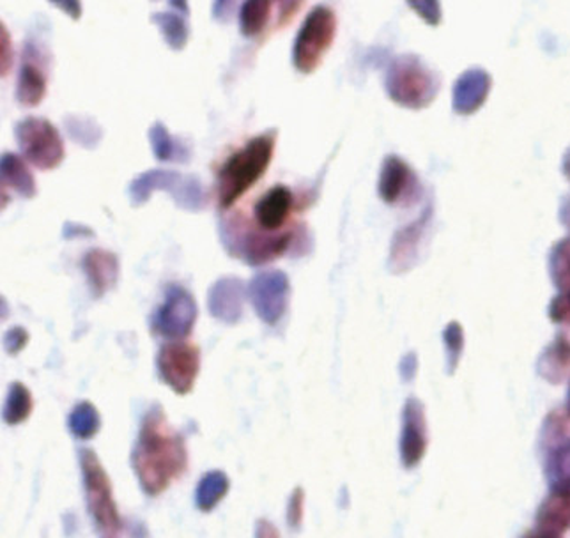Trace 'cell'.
<instances>
[{"label": "cell", "mask_w": 570, "mask_h": 538, "mask_svg": "<svg viewBox=\"0 0 570 538\" xmlns=\"http://www.w3.org/2000/svg\"><path fill=\"white\" fill-rule=\"evenodd\" d=\"M131 462L146 495H164L188 468V447L165 414L161 405H153L140 423Z\"/></svg>", "instance_id": "1"}, {"label": "cell", "mask_w": 570, "mask_h": 538, "mask_svg": "<svg viewBox=\"0 0 570 538\" xmlns=\"http://www.w3.org/2000/svg\"><path fill=\"white\" fill-rule=\"evenodd\" d=\"M275 146L277 129H268L227 156L216 173V195L222 209L233 206L266 174Z\"/></svg>", "instance_id": "2"}, {"label": "cell", "mask_w": 570, "mask_h": 538, "mask_svg": "<svg viewBox=\"0 0 570 538\" xmlns=\"http://www.w3.org/2000/svg\"><path fill=\"white\" fill-rule=\"evenodd\" d=\"M441 80L434 69L415 53H402L386 69L385 89L393 104L410 110H422L434 104Z\"/></svg>", "instance_id": "3"}, {"label": "cell", "mask_w": 570, "mask_h": 538, "mask_svg": "<svg viewBox=\"0 0 570 538\" xmlns=\"http://www.w3.org/2000/svg\"><path fill=\"white\" fill-rule=\"evenodd\" d=\"M337 35V14L330 6L317 4L308 11L293 45V65L299 74H314L332 48Z\"/></svg>", "instance_id": "4"}, {"label": "cell", "mask_w": 570, "mask_h": 538, "mask_svg": "<svg viewBox=\"0 0 570 538\" xmlns=\"http://www.w3.org/2000/svg\"><path fill=\"white\" fill-rule=\"evenodd\" d=\"M83 487H86L87 507L101 534L116 535L121 531L122 519L114 500L112 483L108 478L100 457L92 450H80Z\"/></svg>", "instance_id": "5"}, {"label": "cell", "mask_w": 570, "mask_h": 538, "mask_svg": "<svg viewBox=\"0 0 570 538\" xmlns=\"http://www.w3.org/2000/svg\"><path fill=\"white\" fill-rule=\"evenodd\" d=\"M167 190L173 194L174 200L188 212H199L206 204V194L203 190V183L199 177L183 176L169 168H151L140 173L130 183V198L134 206H140L151 197L153 192Z\"/></svg>", "instance_id": "6"}, {"label": "cell", "mask_w": 570, "mask_h": 538, "mask_svg": "<svg viewBox=\"0 0 570 538\" xmlns=\"http://www.w3.org/2000/svg\"><path fill=\"white\" fill-rule=\"evenodd\" d=\"M14 134L23 156L36 167L50 170L65 159V140L56 125L45 117H23L17 123Z\"/></svg>", "instance_id": "7"}, {"label": "cell", "mask_w": 570, "mask_h": 538, "mask_svg": "<svg viewBox=\"0 0 570 538\" xmlns=\"http://www.w3.org/2000/svg\"><path fill=\"white\" fill-rule=\"evenodd\" d=\"M199 306L194 294L181 284L165 287L164 303L151 315V330L169 341H181L190 335Z\"/></svg>", "instance_id": "8"}, {"label": "cell", "mask_w": 570, "mask_h": 538, "mask_svg": "<svg viewBox=\"0 0 570 538\" xmlns=\"http://www.w3.org/2000/svg\"><path fill=\"white\" fill-rule=\"evenodd\" d=\"M156 366L161 381L179 395L194 390L200 372V349L194 342L167 341L156 356Z\"/></svg>", "instance_id": "9"}, {"label": "cell", "mask_w": 570, "mask_h": 538, "mask_svg": "<svg viewBox=\"0 0 570 538\" xmlns=\"http://www.w3.org/2000/svg\"><path fill=\"white\" fill-rule=\"evenodd\" d=\"M247 294L255 314L264 323L275 326L289 309V276L282 270H263L255 273L254 278L248 282Z\"/></svg>", "instance_id": "10"}, {"label": "cell", "mask_w": 570, "mask_h": 538, "mask_svg": "<svg viewBox=\"0 0 570 538\" xmlns=\"http://www.w3.org/2000/svg\"><path fill=\"white\" fill-rule=\"evenodd\" d=\"M432 213V206L425 207L416 221L393 234L389 254V270L393 275L411 272L419 264L425 239L431 233Z\"/></svg>", "instance_id": "11"}, {"label": "cell", "mask_w": 570, "mask_h": 538, "mask_svg": "<svg viewBox=\"0 0 570 538\" xmlns=\"http://www.w3.org/2000/svg\"><path fill=\"white\" fill-rule=\"evenodd\" d=\"M377 192L390 206L413 204L420 195L419 177L401 156L389 155L381 164Z\"/></svg>", "instance_id": "12"}, {"label": "cell", "mask_w": 570, "mask_h": 538, "mask_svg": "<svg viewBox=\"0 0 570 538\" xmlns=\"http://www.w3.org/2000/svg\"><path fill=\"white\" fill-rule=\"evenodd\" d=\"M428 447V417H425L424 402L410 397L402 410L401 444H399L404 468L413 470L424 461Z\"/></svg>", "instance_id": "13"}, {"label": "cell", "mask_w": 570, "mask_h": 538, "mask_svg": "<svg viewBox=\"0 0 570 538\" xmlns=\"http://www.w3.org/2000/svg\"><path fill=\"white\" fill-rule=\"evenodd\" d=\"M47 53L36 41L23 47L22 66L17 80V98L26 107H36L47 95Z\"/></svg>", "instance_id": "14"}, {"label": "cell", "mask_w": 570, "mask_h": 538, "mask_svg": "<svg viewBox=\"0 0 570 538\" xmlns=\"http://www.w3.org/2000/svg\"><path fill=\"white\" fill-rule=\"evenodd\" d=\"M294 237L296 234L293 231L269 234L264 233L261 228H255V231H248L238 236V242L233 243L230 252L239 254L238 257L245 258L252 266H259V264L269 263L273 258L282 257L285 252L289 251Z\"/></svg>", "instance_id": "15"}, {"label": "cell", "mask_w": 570, "mask_h": 538, "mask_svg": "<svg viewBox=\"0 0 570 538\" xmlns=\"http://www.w3.org/2000/svg\"><path fill=\"white\" fill-rule=\"evenodd\" d=\"M294 204H296V197H294L289 186H272V188L255 203V225H257V228H261V231H264V233L269 234L289 231V228H285V225H287L291 215H293Z\"/></svg>", "instance_id": "16"}, {"label": "cell", "mask_w": 570, "mask_h": 538, "mask_svg": "<svg viewBox=\"0 0 570 538\" xmlns=\"http://www.w3.org/2000/svg\"><path fill=\"white\" fill-rule=\"evenodd\" d=\"M493 89V78L488 69L473 66L459 75L452 91V108L459 116H473L484 107L489 92Z\"/></svg>", "instance_id": "17"}, {"label": "cell", "mask_w": 570, "mask_h": 538, "mask_svg": "<svg viewBox=\"0 0 570 538\" xmlns=\"http://www.w3.org/2000/svg\"><path fill=\"white\" fill-rule=\"evenodd\" d=\"M247 285L238 276H222L208 291V311L225 324H236L243 315Z\"/></svg>", "instance_id": "18"}, {"label": "cell", "mask_w": 570, "mask_h": 538, "mask_svg": "<svg viewBox=\"0 0 570 538\" xmlns=\"http://www.w3.org/2000/svg\"><path fill=\"white\" fill-rule=\"evenodd\" d=\"M82 270L95 297H101L119 278V258L107 248H91L83 254Z\"/></svg>", "instance_id": "19"}, {"label": "cell", "mask_w": 570, "mask_h": 538, "mask_svg": "<svg viewBox=\"0 0 570 538\" xmlns=\"http://www.w3.org/2000/svg\"><path fill=\"white\" fill-rule=\"evenodd\" d=\"M537 528L562 535L570 528V486L551 489L537 510Z\"/></svg>", "instance_id": "20"}, {"label": "cell", "mask_w": 570, "mask_h": 538, "mask_svg": "<svg viewBox=\"0 0 570 538\" xmlns=\"http://www.w3.org/2000/svg\"><path fill=\"white\" fill-rule=\"evenodd\" d=\"M537 374L551 384H560L570 374V339L558 335L551 344L546 345L537 360Z\"/></svg>", "instance_id": "21"}, {"label": "cell", "mask_w": 570, "mask_h": 538, "mask_svg": "<svg viewBox=\"0 0 570 538\" xmlns=\"http://www.w3.org/2000/svg\"><path fill=\"white\" fill-rule=\"evenodd\" d=\"M0 174H2V186L13 188L18 194L26 198H32L36 195V177L31 173L29 165L23 158L14 153H2L0 158Z\"/></svg>", "instance_id": "22"}, {"label": "cell", "mask_w": 570, "mask_h": 538, "mask_svg": "<svg viewBox=\"0 0 570 538\" xmlns=\"http://www.w3.org/2000/svg\"><path fill=\"white\" fill-rule=\"evenodd\" d=\"M147 137H149L156 159H160V162H181V164L190 159L188 146L181 143L179 138L170 135L164 123H153L151 128L147 131Z\"/></svg>", "instance_id": "23"}, {"label": "cell", "mask_w": 570, "mask_h": 538, "mask_svg": "<svg viewBox=\"0 0 570 538\" xmlns=\"http://www.w3.org/2000/svg\"><path fill=\"white\" fill-rule=\"evenodd\" d=\"M230 491V478L220 470H213L200 478L197 491H195V503L203 512H213L225 496Z\"/></svg>", "instance_id": "24"}, {"label": "cell", "mask_w": 570, "mask_h": 538, "mask_svg": "<svg viewBox=\"0 0 570 538\" xmlns=\"http://www.w3.org/2000/svg\"><path fill=\"white\" fill-rule=\"evenodd\" d=\"M546 478L549 487L570 486V436L566 440L549 444L546 456Z\"/></svg>", "instance_id": "25"}, {"label": "cell", "mask_w": 570, "mask_h": 538, "mask_svg": "<svg viewBox=\"0 0 570 538\" xmlns=\"http://www.w3.org/2000/svg\"><path fill=\"white\" fill-rule=\"evenodd\" d=\"M35 411V397H32L31 390L23 383H11L8 390V397H6L4 422L8 425H18V423L26 422L27 418L31 417Z\"/></svg>", "instance_id": "26"}, {"label": "cell", "mask_w": 570, "mask_h": 538, "mask_svg": "<svg viewBox=\"0 0 570 538\" xmlns=\"http://www.w3.org/2000/svg\"><path fill=\"white\" fill-rule=\"evenodd\" d=\"M153 22L160 27V32L164 35L165 41L169 43L174 50H181L188 43L190 38V27L186 22L185 14L174 13V11H158L151 14Z\"/></svg>", "instance_id": "27"}, {"label": "cell", "mask_w": 570, "mask_h": 538, "mask_svg": "<svg viewBox=\"0 0 570 538\" xmlns=\"http://www.w3.org/2000/svg\"><path fill=\"white\" fill-rule=\"evenodd\" d=\"M68 427H70L71 434L78 440H91L101 429L100 411L96 410L92 402H80L71 411Z\"/></svg>", "instance_id": "28"}, {"label": "cell", "mask_w": 570, "mask_h": 538, "mask_svg": "<svg viewBox=\"0 0 570 538\" xmlns=\"http://www.w3.org/2000/svg\"><path fill=\"white\" fill-rule=\"evenodd\" d=\"M273 4L269 0H248L239 9V27L245 36H257L268 27Z\"/></svg>", "instance_id": "29"}, {"label": "cell", "mask_w": 570, "mask_h": 538, "mask_svg": "<svg viewBox=\"0 0 570 538\" xmlns=\"http://www.w3.org/2000/svg\"><path fill=\"white\" fill-rule=\"evenodd\" d=\"M549 276L560 293L570 291V237L554 243L549 252Z\"/></svg>", "instance_id": "30"}, {"label": "cell", "mask_w": 570, "mask_h": 538, "mask_svg": "<svg viewBox=\"0 0 570 538\" xmlns=\"http://www.w3.org/2000/svg\"><path fill=\"white\" fill-rule=\"evenodd\" d=\"M65 126L73 140L82 144L83 147H95L104 137V129L89 116H77L70 114L65 117Z\"/></svg>", "instance_id": "31"}, {"label": "cell", "mask_w": 570, "mask_h": 538, "mask_svg": "<svg viewBox=\"0 0 570 538\" xmlns=\"http://www.w3.org/2000/svg\"><path fill=\"white\" fill-rule=\"evenodd\" d=\"M443 344H445L446 372L454 374L464 351V330L458 321L446 324L443 330Z\"/></svg>", "instance_id": "32"}, {"label": "cell", "mask_w": 570, "mask_h": 538, "mask_svg": "<svg viewBox=\"0 0 570 538\" xmlns=\"http://www.w3.org/2000/svg\"><path fill=\"white\" fill-rule=\"evenodd\" d=\"M548 315L554 324L570 326V291L560 293L549 303Z\"/></svg>", "instance_id": "33"}, {"label": "cell", "mask_w": 570, "mask_h": 538, "mask_svg": "<svg viewBox=\"0 0 570 538\" xmlns=\"http://www.w3.org/2000/svg\"><path fill=\"white\" fill-rule=\"evenodd\" d=\"M303 517H305V491L302 487H296L291 492L289 505H287V522L291 528L298 530L303 525Z\"/></svg>", "instance_id": "34"}, {"label": "cell", "mask_w": 570, "mask_h": 538, "mask_svg": "<svg viewBox=\"0 0 570 538\" xmlns=\"http://www.w3.org/2000/svg\"><path fill=\"white\" fill-rule=\"evenodd\" d=\"M31 341V335L27 332L26 327L13 326L4 333V349L9 356H17L20 351H23L27 344Z\"/></svg>", "instance_id": "35"}, {"label": "cell", "mask_w": 570, "mask_h": 538, "mask_svg": "<svg viewBox=\"0 0 570 538\" xmlns=\"http://www.w3.org/2000/svg\"><path fill=\"white\" fill-rule=\"evenodd\" d=\"M11 66H13V41H11V35H9L6 23L0 22V69H2V77L9 74Z\"/></svg>", "instance_id": "36"}, {"label": "cell", "mask_w": 570, "mask_h": 538, "mask_svg": "<svg viewBox=\"0 0 570 538\" xmlns=\"http://www.w3.org/2000/svg\"><path fill=\"white\" fill-rule=\"evenodd\" d=\"M415 9L419 17L424 18L429 26H438L441 20V6L438 2H413L410 4Z\"/></svg>", "instance_id": "37"}, {"label": "cell", "mask_w": 570, "mask_h": 538, "mask_svg": "<svg viewBox=\"0 0 570 538\" xmlns=\"http://www.w3.org/2000/svg\"><path fill=\"white\" fill-rule=\"evenodd\" d=\"M399 372H401L402 381H406V383L415 380L416 372H419V358L415 353H407L402 356Z\"/></svg>", "instance_id": "38"}, {"label": "cell", "mask_w": 570, "mask_h": 538, "mask_svg": "<svg viewBox=\"0 0 570 538\" xmlns=\"http://www.w3.org/2000/svg\"><path fill=\"white\" fill-rule=\"evenodd\" d=\"M255 538H281V531L268 519H261L255 526Z\"/></svg>", "instance_id": "39"}, {"label": "cell", "mask_w": 570, "mask_h": 538, "mask_svg": "<svg viewBox=\"0 0 570 538\" xmlns=\"http://www.w3.org/2000/svg\"><path fill=\"white\" fill-rule=\"evenodd\" d=\"M558 218H560L563 227H566L570 234V195H567V197L562 198V203H560V209H558Z\"/></svg>", "instance_id": "40"}, {"label": "cell", "mask_w": 570, "mask_h": 538, "mask_svg": "<svg viewBox=\"0 0 570 538\" xmlns=\"http://www.w3.org/2000/svg\"><path fill=\"white\" fill-rule=\"evenodd\" d=\"M57 8L65 9L66 13L70 14L71 18L80 17L82 6L80 2H56Z\"/></svg>", "instance_id": "41"}, {"label": "cell", "mask_w": 570, "mask_h": 538, "mask_svg": "<svg viewBox=\"0 0 570 538\" xmlns=\"http://www.w3.org/2000/svg\"><path fill=\"white\" fill-rule=\"evenodd\" d=\"M65 227L73 228V233L68 234V236H65L68 237V239H70V237L73 236H91L92 234L91 228L86 227V225L71 224V222H68V224H66Z\"/></svg>", "instance_id": "42"}, {"label": "cell", "mask_w": 570, "mask_h": 538, "mask_svg": "<svg viewBox=\"0 0 570 538\" xmlns=\"http://www.w3.org/2000/svg\"><path fill=\"white\" fill-rule=\"evenodd\" d=\"M523 538H562V535L551 534V531L539 530V528H537L535 531H530V534L524 535Z\"/></svg>", "instance_id": "43"}, {"label": "cell", "mask_w": 570, "mask_h": 538, "mask_svg": "<svg viewBox=\"0 0 570 538\" xmlns=\"http://www.w3.org/2000/svg\"><path fill=\"white\" fill-rule=\"evenodd\" d=\"M562 173L566 174L567 179L570 182V147L563 153Z\"/></svg>", "instance_id": "44"}, {"label": "cell", "mask_w": 570, "mask_h": 538, "mask_svg": "<svg viewBox=\"0 0 570 538\" xmlns=\"http://www.w3.org/2000/svg\"><path fill=\"white\" fill-rule=\"evenodd\" d=\"M567 414L570 417V388H569V395H567Z\"/></svg>", "instance_id": "45"}]
</instances>
